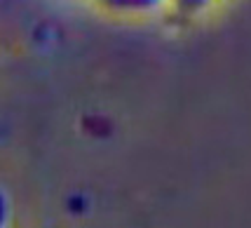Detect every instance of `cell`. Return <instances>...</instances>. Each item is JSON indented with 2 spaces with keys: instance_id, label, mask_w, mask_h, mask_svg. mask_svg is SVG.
I'll return each mask as SVG.
<instances>
[{
  "instance_id": "1",
  "label": "cell",
  "mask_w": 251,
  "mask_h": 228,
  "mask_svg": "<svg viewBox=\"0 0 251 228\" xmlns=\"http://www.w3.org/2000/svg\"><path fill=\"white\" fill-rule=\"evenodd\" d=\"M103 2L118 5V7H125V10H131V7H136V10H148V7H153L157 0H103Z\"/></svg>"
},
{
  "instance_id": "2",
  "label": "cell",
  "mask_w": 251,
  "mask_h": 228,
  "mask_svg": "<svg viewBox=\"0 0 251 228\" xmlns=\"http://www.w3.org/2000/svg\"><path fill=\"white\" fill-rule=\"evenodd\" d=\"M178 5H183V7H200L204 0H176Z\"/></svg>"
}]
</instances>
